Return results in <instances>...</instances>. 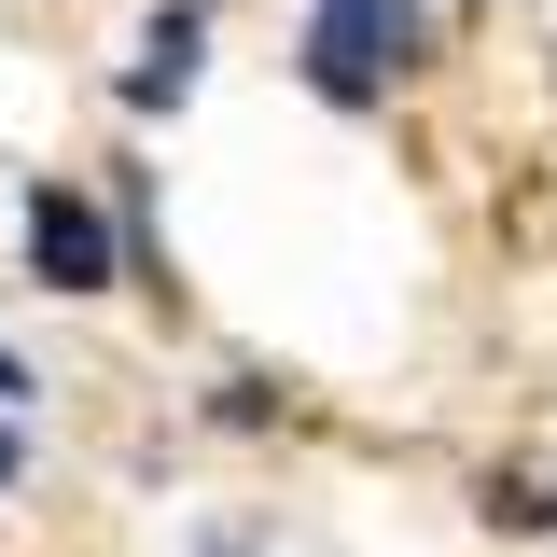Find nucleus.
<instances>
[{"mask_svg": "<svg viewBox=\"0 0 557 557\" xmlns=\"http://www.w3.org/2000/svg\"><path fill=\"white\" fill-rule=\"evenodd\" d=\"M0 487H14V418H0Z\"/></svg>", "mask_w": 557, "mask_h": 557, "instance_id": "5", "label": "nucleus"}, {"mask_svg": "<svg viewBox=\"0 0 557 557\" xmlns=\"http://www.w3.org/2000/svg\"><path fill=\"white\" fill-rule=\"evenodd\" d=\"M126 98H139V112H182V98H196V0H182V14H168L153 42H139V70H126Z\"/></svg>", "mask_w": 557, "mask_h": 557, "instance_id": "3", "label": "nucleus"}, {"mask_svg": "<svg viewBox=\"0 0 557 557\" xmlns=\"http://www.w3.org/2000/svg\"><path fill=\"white\" fill-rule=\"evenodd\" d=\"M0 405H28V362H14V348H0Z\"/></svg>", "mask_w": 557, "mask_h": 557, "instance_id": "4", "label": "nucleus"}, {"mask_svg": "<svg viewBox=\"0 0 557 557\" xmlns=\"http://www.w3.org/2000/svg\"><path fill=\"white\" fill-rule=\"evenodd\" d=\"M432 57V28H418V0H321V28H307V84L362 112V98H391V70Z\"/></svg>", "mask_w": 557, "mask_h": 557, "instance_id": "1", "label": "nucleus"}, {"mask_svg": "<svg viewBox=\"0 0 557 557\" xmlns=\"http://www.w3.org/2000/svg\"><path fill=\"white\" fill-rule=\"evenodd\" d=\"M28 265H42V293H112V223H98V196L42 182L28 196Z\"/></svg>", "mask_w": 557, "mask_h": 557, "instance_id": "2", "label": "nucleus"}]
</instances>
